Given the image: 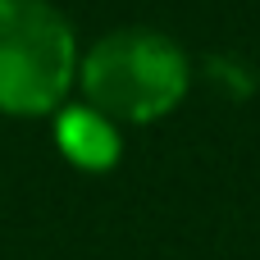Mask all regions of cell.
Wrapping results in <instances>:
<instances>
[{
  "mask_svg": "<svg viewBox=\"0 0 260 260\" xmlns=\"http://www.w3.org/2000/svg\"><path fill=\"white\" fill-rule=\"evenodd\" d=\"M73 32L46 0H0V110L50 114L73 82Z\"/></svg>",
  "mask_w": 260,
  "mask_h": 260,
  "instance_id": "cell-2",
  "label": "cell"
},
{
  "mask_svg": "<svg viewBox=\"0 0 260 260\" xmlns=\"http://www.w3.org/2000/svg\"><path fill=\"white\" fill-rule=\"evenodd\" d=\"M82 87L96 114L146 123V119L169 114L183 101L187 64L155 32H114L87 55Z\"/></svg>",
  "mask_w": 260,
  "mask_h": 260,
  "instance_id": "cell-1",
  "label": "cell"
},
{
  "mask_svg": "<svg viewBox=\"0 0 260 260\" xmlns=\"http://www.w3.org/2000/svg\"><path fill=\"white\" fill-rule=\"evenodd\" d=\"M59 146L82 165V169H105L119 155V137L105 114L96 110H69L59 119Z\"/></svg>",
  "mask_w": 260,
  "mask_h": 260,
  "instance_id": "cell-3",
  "label": "cell"
}]
</instances>
